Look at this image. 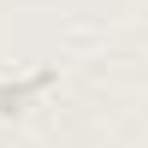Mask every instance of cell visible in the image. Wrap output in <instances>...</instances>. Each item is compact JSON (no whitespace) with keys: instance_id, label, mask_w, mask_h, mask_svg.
<instances>
[{"instance_id":"6da1fadb","label":"cell","mask_w":148,"mask_h":148,"mask_svg":"<svg viewBox=\"0 0 148 148\" xmlns=\"http://www.w3.org/2000/svg\"><path fill=\"white\" fill-rule=\"evenodd\" d=\"M47 89H53V71H30V77H18V83H0V125H12V119H18L36 95H47Z\"/></svg>"}]
</instances>
